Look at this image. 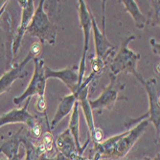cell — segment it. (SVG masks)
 I'll return each instance as SVG.
<instances>
[{
  "instance_id": "cell-1",
  "label": "cell",
  "mask_w": 160,
  "mask_h": 160,
  "mask_svg": "<svg viewBox=\"0 0 160 160\" xmlns=\"http://www.w3.org/2000/svg\"><path fill=\"white\" fill-rule=\"evenodd\" d=\"M45 1L40 0L38 9L35 11L32 21L27 28L29 34L33 37L39 38V42H48L50 45H53L56 41L57 28L51 22L47 13L43 10V4Z\"/></svg>"
},
{
  "instance_id": "cell-2",
  "label": "cell",
  "mask_w": 160,
  "mask_h": 160,
  "mask_svg": "<svg viewBox=\"0 0 160 160\" xmlns=\"http://www.w3.org/2000/svg\"><path fill=\"white\" fill-rule=\"evenodd\" d=\"M134 36H130L128 38L120 48V52L115 56L111 62V75L117 76L121 72L125 71L126 73L132 74L137 79L141 76L136 69L137 62L140 59V55L132 51L128 48V43L134 39Z\"/></svg>"
},
{
  "instance_id": "cell-3",
  "label": "cell",
  "mask_w": 160,
  "mask_h": 160,
  "mask_svg": "<svg viewBox=\"0 0 160 160\" xmlns=\"http://www.w3.org/2000/svg\"><path fill=\"white\" fill-rule=\"evenodd\" d=\"M149 124H150L149 119H147V120L145 119V120L139 122V124L132 129L128 130L127 132L122 133L121 138L119 139V141L117 143H116L115 147L113 148V150L108 156V160H116V159H120V158L125 157L128 153V152L132 150L133 145L137 142V140L140 138V136L144 133L145 128L148 127Z\"/></svg>"
},
{
  "instance_id": "cell-4",
  "label": "cell",
  "mask_w": 160,
  "mask_h": 160,
  "mask_svg": "<svg viewBox=\"0 0 160 160\" xmlns=\"http://www.w3.org/2000/svg\"><path fill=\"white\" fill-rule=\"evenodd\" d=\"M35 71L32 80L29 83L26 90L18 97L13 98V103L16 105H20L23 101L28 98H32V96L37 95L38 97H44L46 79L44 75V61L41 58H35Z\"/></svg>"
},
{
  "instance_id": "cell-5",
  "label": "cell",
  "mask_w": 160,
  "mask_h": 160,
  "mask_svg": "<svg viewBox=\"0 0 160 160\" xmlns=\"http://www.w3.org/2000/svg\"><path fill=\"white\" fill-rule=\"evenodd\" d=\"M91 29L94 36L95 42V50H96V58L101 60L105 64L108 62V60L113 55L116 47L113 46L107 38L106 36V18H105V9L103 13V22H102V31H100L97 26L95 18L91 12Z\"/></svg>"
},
{
  "instance_id": "cell-6",
  "label": "cell",
  "mask_w": 160,
  "mask_h": 160,
  "mask_svg": "<svg viewBox=\"0 0 160 160\" xmlns=\"http://www.w3.org/2000/svg\"><path fill=\"white\" fill-rule=\"evenodd\" d=\"M124 88V85L117 82L115 76L110 75V82L104 89L99 98L93 101H89L91 109L99 110L101 113L103 110H111L114 108L116 101L118 100V93Z\"/></svg>"
},
{
  "instance_id": "cell-7",
  "label": "cell",
  "mask_w": 160,
  "mask_h": 160,
  "mask_svg": "<svg viewBox=\"0 0 160 160\" xmlns=\"http://www.w3.org/2000/svg\"><path fill=\"white\" fill-rule=\"evenodd\" d=\"M79 2V18L81 26L82 28L83 35H84V47L83 53L80 63L79 68V87L83 81V75L85 71V62H86V56L87 51L89 48V38H90V31H91V11L87 8L85 1L80 0Z\"/></svg>"
},
{
  "instance_id": "cell-8",
  "label": "cell",
  "mask_w": 160,
  "mask_h": 160,
  "mask_svg": "<svg viewBox=\"0 0 160 160\" xmlns=\"http://www.w3.org/2000/svg\"><path fill=\"white\" fill-rule=\"evenodd\" d=\"M146 89L149 96L150 110H149V121L152 122L156 129L157 134H159V116H160V104H159V91L157 88V82L155 79L149 81L143 80L142 76L137 79Z\"/></svg>"
},
{
  "instance_id": "cell-9",
  "label": "cell",
  "mask_w": 160,
  "mask_h": 160,
  "mask_svg": "<svg viewBox=\"0 0 160 160\" xmlns=\"http://www.w3.org/2000/svg\"><path fill=\"white\" fill-rule=\"evenodd\" d=\"M19 5L22 8V14H21V23L18 29L16 37H14V40L12 43V56H16L20 44L21 40L27 31V28L30 25L35 9H34V1L33 0H22V1H18Z\"/></svg>"
},
{
  "instance_id": "cell-10",
  "label": "cell",
  "mask_w": 160,
  "mask_h": 160,
  "mask_svg": "<svg viewBox=\"0 0 160 160\" xmlns=\"http://www.w3.org/2000/svg\"><path fill=\"white\" fill-rule=\"evenodd\" d=\"M45 79L58 78L60 79L71 91V94H75L79 88V68L78 66H72L62 70L55 71L51 70L49 67L44 68Z\"/></svg>"
},
{
  "instance_id": "cell-11",
  "label": "cell",
  "mask_w": 160,
  "mask_h": 160,
  "mask_svg": "<svg viewBox=\"0 0 160 160\" xmlns=\"http://www.w3.org/2000/svg\"><path fill=\"white\" fill-rule=\"evenodd\" d=\"M30 100H31V98H28L26 100V103L22 108L12 109V110L0 116V128L7 125V124L22 123V124L27 125L31 129L38 121H37L36 116L28 112V106H29V102H30Z\"/></svg>"
},
{
  "instance_id": "cell-12",
  "label": "cell",
  "mask_w": 160,
  "mask_h": 160,
  "mask_svg": "<svg viewBox=\"0 0 160 160\" xmlns=\"http://www.w3.org/2000/svg\"><path fill=\"white\" fill-rule=\"evenodd\" d=\"M56 147L58 152L69 160H78L80 157L73 136L71 135L68 128L58 137Z\"/></svg>"
},
{
  "instance_id": "cell-13",
  "label": "cell",
  "mask_w": 160,
  "mask_h": 160,
  "mask_svg": "<svg viewBox=\"0 0 160 160\" xmlns=\"http://www.w3.org/2000/svg\"><path fill=\"white\" fill-rule=\"evenodd\" d=\"M88 89H89V85H87V86L81 85L74 95L76 96L79 107L82 108V110L83 112V116L85 118L87 127H88L89 132L91 135L94 132V129H95L96 126L94 124L93 113H92V109L90 108L89 101H88Z\"/></svg>"
},
{
  "instance_id": "cell-14",
  "label": "cell",
  "mask_w": 160,
  "mask_h": 160,
  "mask_svg": "<svg viewBox=\"0 0 160 160\" xmlns=\"http://www.w3.org/2000/svg\"><path fill=\"white\" fill-rule=\"evenodd\" d=\"M32 59H34V58L30 54H28L27 57L20 63L16 64L11 70L6 72V73L1 78H0V94L7 91L14 81H17L18 78L24 77L25 74H22L23 73V69L26 66V64L30 62Z\"/></svg>"
},
{
  "instance_id": "cell-15",
  "label": "cell",
  "mask_w": 160,
  "mask_h": 160,
  "mask_svg": "<svg viewBox=\"0 0 160 160\" xmlns=\"http://www.w3.org/2000/svg\"><path fill=\"white\" fill-rule=\"evenodd\" d=\"M80 117H79V104L78 102H76L75 105H74V108H73V110H72V113H71V116H70V120H69V127H68V129L71 133V135L73 136V139L75 141V144H76V147H77V150H78V153L80 156H82V153H83V151L85 150L87 144H88L89 140L88 139L84 146L82 148L81 147V144H80Z\"/></svg>"
},
{
  "instance_id": "cell-16",
  "label": "cell",
  "mask_w": 160,
  "mask_h": 160,
  "mask_svg": "<svg viewBox=\"0 0 160 160\" xmlns=\"http://www.w3.org/2000/svg\"><path fill=\"white\" fill-rule=\"evenodd\" d=\"M76 102H77V99L74 94H70L62 98L59 107L57 108L54 118L51 122V127H50L51 129H54L57 127V125L59 124L65 116H67L72 110H73V108Z\"/></svg>"
},
{
  "instance_id": "cell-17",
  "label": "cell",
  "mask_w": 160,
  "mask_h": 160,
  "mask_svg": "<svg viewBox=\"0 0 160 160\" xmlns=\"http://www.w3.org/2000/svg\"><path fill=\"white\" fill-rule=\"evenodd\" d=\"M23 128H20L19 132L12 136L11 139H9L7 142H5L1 147H0V152H2L7 156V159L12 160L14 156L18 155V150H19V145L21 143L20 137H21V132Z\"/></svg>"
},
{
  "instance_id": "cell-18",
  "label": "cell",
  "mask_w": 160,
  "mask_h": 160,
  "mask_svg": "<svg viewBox=\"0 0 160 160\" xmlns=\"http://www.w3.org/2000/svg\"><path fill=\"white\" fill-rule=\"evenodd\" d=\"M121 3L126 7V11L130 13V16L134 19L135 25L139 29H143L146 24L147 18L143 16V13L138 8V5L133 0H123Z\"/></svg>"
},
{
  "instance_id": "cell-19",
  "label": "cell",
  "mask_w": 160,
  "mask_h": 160,
  "mask_svg": "<svg viewBox=\"0 0 160 160\" xmlns=\"http://www.w3.org/2000/svg\"><path fill=\"white\" fill-rule=\"evenodd\" d=\"M20 141L21 143L24 144V147L26 149L25 160H52L46 154L42 153L38 148V146H36V145L31 140H29L27 137L21 136Z\"/></svg>"
},
{
  "instance_id": "cell-20",
  "label": "cell",
  "mask_w": 160,
  "mask_h": 160,
  "mask_svg": "<svg viewBox=\"0 0 160 160\" xmlns=\"http://www.w3.org/2000/svg\"><path fill=\"white\" fill-rule=\"evenodd\" d=\"M40 144L42 145L43 149L45 150L46 153L53 152V146H54V141H53V136L51 135V133L45 132L44 135H43L42 141L40 142Z\"/></svg>"
},
{
  "instance_id": "cell-21",
  "label": "cell",
  "mask_w": 160,
  "mask_h": 160,
  "mask_svg": "<svg viewBox=\"0 0 160 160\" xmlns=\"http://www.w3.org/2000/svg\"><path fill=\"white\" fill-rule=\"evenodd\" d=\"M90 138L94 141V145L100 144L101 142L104 141V134H103V130L99 128H95L94 132L90 135Z\"/></svg>"
},
{
  "instance_id": "cell-22",
  "label": "cell",
  "mask_w": 160,
  "mask_h": 160,
  "mask_svg": "<svg viewBox=\"0 0 160 160\" xmlns=\"http://www.w3.org/2000/svg\"><path fill=\"white\" fill-rule=\"evenodd\" d=\"M41 43L39 41L34 42L33 44L30 47V51H29V54H30L34 59L35 58H39V55L41 54Z\"/></svg>"
},
{
  "instance_id": "cell-23",
  "label": "cell",
  "mask_w": 160,
  "mask_h": 160,
  "mask_svg": "<svg viewBox=\"0 0 160 160\" xmlns=\"http://www.w3.org/2000/svg\"><path fill=\"white\" fill-rule=\"evenodd\" d=\"M36 108H37V110L38 112H41L45 113V110H46V100H45V97H38V102L36 104Z\"/></svg>"
},
{
  "instance_id": "cell-24",
  "label": "cell",
  "mask_w": 160,
  "mask_h": 160,
  "mask_svg": "<svg viewBox=\"0 0 160 160\" xmlns=\"http://www.w3.org/2000/svg\"><path fill=\"white\" fill-rule=\"evenodd\" d=\"M31 133H32L34 138H38V137L41 136V134H42V128H41V125L38 122H37L34 125V127L31 128Z\"/></svg>"
},
{
  "instance_id": "cell-25",
  "label": "cell",
  "mask_w": 160,
  "mask_h": 160,
  "mask_svg": "<svg viewBox=\"0 0 160 160\" xmlns=\"http://www.w3.org/2000/svg\"><path fill=\"white\" fill-rule=\"evenodd\" d=\"M78 160H108V159H99V158H96V157H94L92 159H86V158H84L82 156H80Z\"/></svg>"
},
{
  "instance_id": "cell-26",
  "label": "cell",
  "mask_w": 160,
  "mask_h": 160,
  "mask_svg": "<svg viewBox=\"0 0 160 160\" xmlns=\"http://www.w3.org/2000/svg\"><path fill=\"white\" fill-rule=\"evenodd\" d=\"M7 3H8V1H7V2L2 6V8H0V17H1V16H2V13L4 12V11H5V7H6Z\"/></svg>"
},
{
  "instance_id": "cell-27",
  "label": "cell",
  "mask_w": 160,
  "mask_h": 160,
  "mask_svg": "<svg viewBox=\"0 0 160 160\" xmlns=\"http://www.w3.org/2000/svg\"><path fill=\"white\" fill-rule=\"evenodd\" d=\"M0 160H9V159H0Z\"/></svg>"
}]
</instances>
